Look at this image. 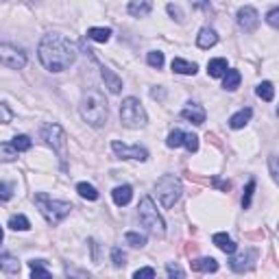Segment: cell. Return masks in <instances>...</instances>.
Listing matches in <instances>:
<instances>
[{
	"mask_svg": "<svg viewBox=\"0 0 279 279\" xmlns=\"http://www.w3.org/2000/svg\"><path fill=\"white\" fill-rule=\"evenodd\" d=\"M37 57L48 72H63L74 63L76 48L72 42L65 40L59 33H48L37 46Z\"/></svg>",
	"mask_w": 279,
	"mask_h": 279,
	"instance_id": "obj_1",
	"label": "cell"
},
{
	"mask_svg": "<svg viewBox=\"0 0 279 279\" xmlns=\"http://www.w3.org/2000/svg\"><path fill=\"white\" fill-rule=\"evenodd\" d=\"M81 118L85 120L90 127H103L107 122V101L98 90H90L81 98L79 105Z\"/></svg>",
	"mask_w": 279,
	"mask_h": 279,
	"instance_id": "obj_2",
	"label": "cell"
},
{
	"mask_svg": "<svg viewBox=\"0 0 279 279\" xmlns=\"http://www.w3.org/2000/svg\"><path fill=\"white\" fill-rule=\"evenodd\" d=\"M35 205H37V210H40V214L46 218L51 225H59V223L72 212V205H70L68 201L51 199L46 192H37L35 194Z\"/></svg>",
	"mask_w": 279,
	"mask_h": 279,
	"instance_id": "obj_3",
	"label": "cell"
},
{
	"mask_svg": "<svg viewBox=\"0 0 279 279\" xmlns=\"http://www.w3.org/2000/svg\"><path fill=\"white\" fill-rule=\"evenodd\" d=\"M138 216L142 227H146V231L153 233V236H164L166 233V223L157 212V205L151 196H144L138 205Z\"/></svg>",
	"mask_w": 279,
	"mask_h": 279,
	"instance_id": "obj_4",
	"label": "cell"
},
{
	"mask_svg": "<svg viewBox=\"0 0 279 279\" xmlns=\"http://www.w3.org/2000/svg\"><path fill=\"white\" fill-rule=\"evenodd\" d=\"M120 120L127 129H140L149 122V116H146V109L142 107V103L133 96H127L120 105Z\"/></svg>",
	"mask_w": 279,
	"mask_h": 279,
	"instance_id": "obj_5",
	"label": "cell"
},
{
	"mask_svg": "<svg viewBox=\"0 0 279 279\" xmlns=\"http://www.w3.org/2000/svg\"><path fill=\"white\" fill-rule=\"evenodd\" d=\"M155 192H157V199H160L162 207H172L179 201L183 188H181V181L174 174H164V177L157 179Z\"/></svg>",
	"mask_w": 279,
	"mask_h": 279,
	"instance_id": "obj_6",
	"label": "cell"
},
{
	"mask_svg": "<svg viewBox=\"0 0 279 279\" xmlns=\"http://www.w3.org/2000/svg\"><path fill=\"white\" fill-rule=\"evenodd\" d=\"M42 138L46 140V144L48 146H53V151H57V155H59V160L63 162V166H65V131L61 129V124H57V122H48V124H44L42 127Z\"/></svg>",
	"mask_w": 279,
	"mask_h": 279,
	"instance_id": "obj_7",
	"label": "cell"
},
{
	"mask_svg": "<svg viewBox=\"0 0 279 279\" xmlns=\"http://www.w3.org/2000/svg\"><path fill=\"white\" fill-rule=\"evenodd\" d=\"M0 63L11 70H22L26 65V55L11 44H0Z\"/></svg>",
	"mask_w": 279,
	"mask_h": 279,
	"instance_id": "obj_8",
	"label": "cell"
},
{
	"mask_svg": "<svg viewBox=\"0 0 279 279\" xmlns=\"http://www.w3.org/2000/svg\"><path fill=\"white\" fill-rule=\"evenodd\" d=\"M112 149H113V153H116L118 157H122V160H135V162H146L149 160V151L142 149V146H127V144H122V142L113 140Z\"/></svg>",
	"mask_w": 279,
	"mask_h": 279,
	"instance_id": "obj_9",
	"label": "cell"
},
{
	"mask_svg": "<svg viewBox=\"0 0 279 279\" xmlns=\"http://www.w3.org/2000/svg\"><path fill=\"white\" fill-rule=\"evenodd\" d=\"M236 22L242 31L253 33L260 26V13L253 7H242V9H238V13H236Z\"/></svg>",
	"mask_w": 279,
	"mask_h": 279,
	"instance_id": "obj_10",
	"label": "cell"
},
{
	"mask_svg": "<svg viewBox=\"0 0 279 279\" xmlns=\"http://www.w3.org/2000/svg\"><path fill=\"white\" fill-rule=\"evenodd\" d=\"M181 118H185L192 124H203L205 122V109L201 105H196V103H190L188 107L181 109Z\"/></svg>",
	"mask_w": 279,
	"mask_h": 279,
	"instance_id": "obj_11",
	"label": "cell"
},
{
	"mask_svg": "<svg viewBox=\"0 0 279 279\" xmlns=\"http://www.w3.org/2000/svg\"><path fill=\"white\" fill-rule=\"evenodd\" d=\"M101 76H103V81H105V87L112 94H120V90H122V79L113 72V70H109L103 65L101 68Z\"/></svg>",
	"mask_w": 279,
	"mask_h": 279,
	"instance_id": "obj_12",
	"label": "cell"
},
{
	"mask_svg": "<svg viewBox=\"0 0 279 279\" xmlns=\"http://www.w3.org/2000/svg\"><path fill=\"white\" fill-rule=\"evenodd\" d=\"M218 44V35L214 29H210V26H205V29L199 31V35H196V46L203 48V51H207V48L216 46Z\"/></svg>",
	"mask_w": 279,
	"mask_h": 279,
	"instance_id": "obj_13",
	"label": "cell"
},
{
	"mask_svg": "<svg viewBox=\"0 0 279 279\" xmlns=\"http://www.w3.org/2000/svg\"><path fill=\"white\" fill-rule=\"evenodd\" d=\"M112 196H113V203L118 207H124L133 199V188H131V185H118V188H113Z\"/></svg>",
	"mask_w": 279,
	"mask_h": 279,
	"instance_id": "obj_14",
	"label": "cell"
},
{
	"mask_svg": "<svg viewBox=\"0 0 279 279\" xmlns=\"http://www.w3.org/2000/svg\"><path fill=\"white\" fill-rule=\"evenodd\" d=\"M153 9V0H131L129 2V13L135 18H146Z\"/></svg>",
	"mask_w": 279,
	"mask_h": 279,
	"instance_id": "obj_15",
	"label": "cell"
},
{
	"mask_svg": "<svg viewBox=\"0 0 279 279\" xmlns=\"http://www.w3.org/2000/svg\"><path fill=\"white\" fill-rule=\"evenodd\" d=\"M212 242H214L216 247L223 251V253H227V255L236 253V242H233V240L229 238L227 233H214V238H212Z\"/></svg>",
	"mask_w": 279,
	"mask_h": 279,
	"instance_id": "obj_16",
	"label": "cell"
},
{
	"mask_svg": "<svg viewBox=\"0 0 279 279\" xmlns=\"http://www.w3.org/2000/svg\"><path fill=\"white\" fill-rule=\"evenodd\" d=\"M253 251H247V253H240V255H233L231 253V260H229V266H231L236 273H242L244 269H249V260H253Z\"/></svg>",
	"mask_w": 279,
	"mask_h": 279,
	"instance_id": "obj_17",
	"label": "cell"
},
{
	"mask_svg": "<svg viewBox=\"0 0 279 279\" xmlns=\"http://www.w3.org/2000/svg\"><path fill=\"white\" fill-rule=\"evenodd\" d=\"M251 116H253V109H251V107L240 109L238 113H233V116L229 118V127H231V129H242L244 124L251 120Z\"/></svg>",
	"mask_w": 279,
	"mask_h": 279,
	"instance_id": "obj_18",
	"label": "cell"
},
{
	"mask_svg": "<svg viewBox=\"0 0 279 279\" xmlns=\"http://www.w3.org/2000/svg\"><path fill=\"white\" fill-rule=\"evenodd\" d=\"M196 70H199V65H196L194 61H185V59H181V57L172 59V72H177V74H196Z\"/></svg>",
	"mask_w": 279,
	"mask_h": 279,
	"instance_id": "obj_19",
	"label": "cell"
},
{
	"mask_svg": "<svg viewBox=\"0 0 279 279\" xmlns=\"http://www.w3.org/2000/svg\"><path fill=\"white\" fill-rule=\"evenodd\" d=\"M0 271L7 273V275H15V273H20V262L13 255L0 253Z\"/></svg>",
	"mask_w": 279,
	"mask_h": 279,
	"instance_id": "obj_20",
	"label": "cell"
},
{
	"mask_svg": "<svg viewBox=\"0 0 279 279\" xmlns=\"http://www.w3.org/2000/svg\"><path fill=\"white\" fill-rule=\"evenodd\" d=\"M225 79H223V87H225L227 92H236L238 87H240V81H242V74L238 72V70H229L227 68V72L223 74Z\"/></svg>",
	"mask_w": 279,
	"mask_h": 279,
	"instance_id": "obj_21",
	"label": "cell"
},
{
	"mask_svg": "<svg viewBox=\"0 0 279 279\" xmlns=\"http://www.w3.org/2000/svg\"><path fill=\"white\" fill-rule=\"evenodd\" d=\"M192 271H196V273H216L218 262L214 258H199V260L192 262Z\"/></svg>",
	"mask_w": 279,
	"mask_h": 279,
	"instance_id": "obj_22",
	"label": "cell"
},
{
	"mask_svg": "<svg viewBox=\"0 0 279 279\" xmlns=\"http://www.w3.org/2000/svg\"><path fill=\"white\" fill-rule=\"evenodd\" d=\"M227 68H229V65H227V59H221V57H218V59H212V61L207 63V74L214 76V79H218V76H223V74L227 72Z\"/></svg>",
	"mask_w": 279,
	"mask_h": 279,
	"instance_id": "obj_23",
	"label": "cell"
},
{
	"mask_svg": "<svg viewBox=\"0 0 279 279\" xmlns=\"http://www.w3.org/2000/svg\"><path fill=\"white\" fill-rule=\"evenodd\" d=\"M87 37H90V40H94V42H98V44H105V42H109V37H112V29L92 26V29H87Z\"/></svg>",
	"mask_w": 279,
	"mask_h": 279,
	"instance_id": "obj_24",
	"label": "cell"
},
{
	"mask_svg": "<svg viewBox=\"0 0 279 279\" xmlns=\"http://www.w3.org/2000/svg\"><path fill=\"white\" fill-rule=\"evenodd\" d=\"M9 227L13 229V231H29L31 223H29V218H26L24 214H15V216L9 218Z\"/></svg>",
	"mask_w": 279,
	"mask_h": 279,
	"instance_id": "obj_25",
	"label": "cell"
},
{
	"mask_svg": "<svg viewBox=\"0 0 279 279\" xmlns=\"http://www.w3.org/2000/svg\"><path fill=\"white\" fill-rule=\"evenodd\" d=\"M255 94H258L262 101L271 103L273 98H275V87H273L271 81H262V83L258 85V90H255Z\"/></svg>",
	"mask_w": 279,
	"mask_h": 279,
	"instance_id": "obj_26",
	"label": "cell"
},
{
	"mask_svg": "<svg viewBox=\"0 0 279 279\" xmlns=\"http://www.w3.org/2000/svg\"><path fill=\"white\" fill-rule=\"evenodd\" d=\"M15 160H18V151L13 149V144L0 142V162H15Z\"/></svg>",
	"mask_w": 279,
	"mask_h": 279,
	"instance_id": "obj_27",
	"label": "cell"
},
{
	"mask_svg": "<svg viewBox=\"0 0 279 279\" xmlns=\"http://www.w3.org/2000/svg\"><path fill=\"white\" fill-rule=\"evenodd\" d=\"M76 192H79L83 199H87V201H96L98 199V190L94 188V185H90V183H79L76 185Z\"/></svg>",
	"mask_w": 279,
	"mask_h": 279,
	"instance_id": "obj_28",
	"label": "cell"
},
{
	"mask_svg": "<svg viewBox=\"0 0 279 279\" xmlns=\"http://www.w3.org/2000/svg\"><path fill=\"white\" fill-rule=\"evenodd\" d=\"M124 240L131 244L133 249H142L146 247V236L144 233H138V231H127V236H124Z\"/></svg>",
	"mask_w": 279,
	"mask_h": 279,
	"instance_id": "obj_29",
	"label": "cell"
},
{
	"mask_svg": "<svg viewBox=\"0 0 279 279\" xmlns=\"http://www.w3.org/2000/svg\"><path fill=\"white\" fill-rule=\"evenodd\" d=\"M183 131L181 129H174L170 131V135H168V140H166V144H168V149H179V146H183Z\"/></svg>",
	"mask_w": 279,
	"mask_h": 279,
	"instance_id": "obj_30",
	"label": "cell"
},
{
	"mask_svg": "<svg viewBox=\"0 0 279 279\" xmlns=\"http://www.w3.org/2000/svg\"><path fill=\"white\" fill-rule=\"evenodd\" d=\"M11 144H13V149L18 151V153H24V151H29L31 146H33V142H31L29 135H15Z\"/></svg>",
	"mask_w": 279,
	"mask_h": 279,
	"instance_id": "obj_31",
	"label": "cell"
},
{
	"mask_svg": "<svg viewBox=\"0 0 279 279\" xmlns=\"http://www.w3.org/2000/svg\"><path fill=\"white\" fill-rule=\"evenodd\" d=\"M31 264V275L33 277H51V271L44 269V260H33Z\"/></svg>",
	"mask_w": 279,
	"mask_h": 279,
	"instance_id": "obj_32",
	"label": "cell"
},
{
	"mask_svg": "<svg viewBox=\"0 0 279 279\" xmlns=\"http://www.w3.org/2000/svg\"><path fill=\"white\" fill-rule=\"evenodd\" d=\"M112 262H113V266H116V269H122V266L127 264V255H124V251L120 247L112 249Z\"/></svg>",
	"mask_w": 279,
	"mask_h": 279,
	"instance_id": "obj_33",
	"label": "cell"
},
{
	"mask_svg": "<svg viewBox=\"0 0 279 279\" xmlns=\"http://www.w3.org/2000/svg\"><path fill=\"white\" fill-rule=\"evenodd\" d=\"M253 192H255V179H251V181L247 183V188H244V194H242V207L244 210H249L251 199H253Z\"/></svg>",
	"mask_w": 279,
	"mask_h": 279,
	"instance_id": "obj_34",
	"label": "cell"
},
{
	"mask_svg": "<svg viewBox=\"0 0 279 279\" xmlns=\"http://www.w3.org/2000/svg\"><path fill=\"white\" fill-rule=\"evenodd\" d=\"M146 61H149L151 68H157V70H160L162 65H164V53H160V51H153V53H149Z\"/></svg>",
	"mask_w": 279,
	"mask_h": 279,
	"instance_id": "obj_35",
	"label": "cell"
},
{
	"mask_svg": "<svg viewBox=\"0 0 279 279\" xmlns=\"http://www.w3.org/2000/svg\"><path fill=\"white\" fill-rule=\"evenodd\" d=\"M183 146L190 153H196V151H199V138H196L194 133H185L183 135Z\"/></svg>",
	"mask_w": 279,
	"mask_h": 279,
	"instance_id": "obj_36",
	"label": "cell"
},
{
	"mask_svg": "<svg viewBox=\"0 0 279 279\" xmlns=\"http://www.w3.org/2000/svg\"><path fill=\"white\" fill-rule=\"evenodd\" d=\"M11 120H13V112L9 109V105L0 103V122H2V124H9Z\"/></svg>",
	"mask_w": 279,
	"mask_h": 279,
	"instance_id": "obj_37",
	"label": "cell"
},
{
	"mask_svg": "<svg viewBox=\"0 0 279 279\" xmlns=\"http://www.w3.org/2000/svg\"><path fill=\"white\" fill-rule=\"evenodd\" d=\"M13 196V185L0 181V201H9Z\"/></svg>",
	"mask_w": 279,
	"mask_h": 279,
	"instance_id": "obj_38",
	"label": "cell"
},
{
	"mask_svg": "<svg viewBox=\"0 0 279 279\" xmlns=\"http://www.w3.org/2000/svg\"><path fill=\"white\" fill-rule=\"evenodd\" d=\"M135 279H153L155 277V269H151V266H146V269H140V271H135Z\"/></svg>",
	"mask_w": 279,
	"mask_h": 279,
	"instance_id": "obj_39",
	"label": "cell"
},
{
	"mask_svg": "<svg viewBox=\"0 0 279 279\" xmlns=\"http://www.w3.org/2000/svg\"><path fill=\"white\" fill-rule=\"evenodd\" d=\"M266 22H269L273 29H277V26H279V9H277V7L269 11V15H266Z\"/></svg>",
	"mask_w": 279,
	"mask_h": 279,
	"instance_id": "obj_40",
	"label": "cell"
},
{
	"mask_svg": "<svg viewBox=\"0 0 279 279\" xmlns=\"http://www.w3.org/2000/svg\"><path fill=\"white\" fill-rule=\"evenodd\" d=\"M269 166H271V177H273V181H277V179H279V170H277V157H275V155L269 157Z\"/></svg>",
	"mask_w": 279,
	"mask_h": 279,
	"instance_id": "obj_41",
	"label": "cell"
},
{
	"mask_svg": "<svg viewBox=\"0 0 279 279\" xmlns=\"http://www.w3.org/2000/svg\"><path fill=\"white\" fill-rule=\"evenodd\" d=\"M166 9H168V13H170V15H172V18L177 20V22H183V13H181V9H179L177 4H168Z\"/></svg>",
	"mask_w": 279,
	"mask_h": 279,
	"instance_id": "obj_42",
	"label": "cell"
},
{
	"mask_svg": "<svg viewBox=\"0 0 279 279\" xmlns=\"http://www.w3.org/2000/svg\"><path fill=\"white\" fill-rule=\"evenodd\" d=\"M166 273H168L170 277H185V273L179 269L177 264H168V266H166Z\"/></svg>",
	"mask_w": 279,
	"mask_h": 279,
	"instance_id": "obj_43",
	"label": "cell"
},
{
	"mask_svg": "<svg viewBox=\"0 0 279 279\" xmlns=\"http://www.w3.org/2000/svg\"><path fill=\"white\" fill-rule=\"evenodd\" d=\"M151 96H153V98H164V90H153Z\"/></svg>",
	"mask_w": 279,
	"mask_h": 279,
	"instance_id": "obj_44",
	"label": "cell"
},
{
	"mask_svg": "<svg viewBox=\"0 0 279 279\" xmlns=\"http://www.w3.org/2000/svg\"><path fill=\"white\" fill-rule=\"evenodd\" d=\"M2 238H4V233H2V227H0V242H2Z\"/></svg>",
	"mask_w": 279,
	"mask_h": 279,
	"instance_id": "obj_45",
	"label": "cell"
}]
</instances>
